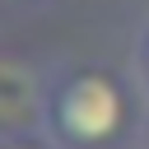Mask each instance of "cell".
<instances>
[{"label":"cell","mask_w":149,"mask_h":149,"mask_svg":"<svg viewBox=\"0 0 149 149\" xmlns=\"http://www.w3.org/2000/svg\"><path fill=\"white\" fill-rule=\"evenodd\" d=\"M121 116H126L121 88L98 70L61 74L47 93V121L70 149H93V144L112 140Z\"/></svg>","instance_id":"1"},{"label":"cell","mask_w":149,"mask_h":149,"mask_svg":"<svg viewBox=\"0 0 149 149\" xmlns=\"http://www.w3.org/2000/svg\"><path fill=\"white\" fill-rule=\"evenodd\" d=\"M0 149H33V144H0Z\"/></svg>","instance_id":"3"},{"label":"cell","mask_w":149,"mask_h":149,"mask_svg":"<svg viewBox=\"0 0 149 149\" xmlns=\"http://www.w3.org/2000/svg\"><path fill=\"white\" fill-rule=\"evenodd\" d=\"M140 65H144V70H149V33H144V37H140Z\"/></svg>","instance_id":"2"}]
</instances>
